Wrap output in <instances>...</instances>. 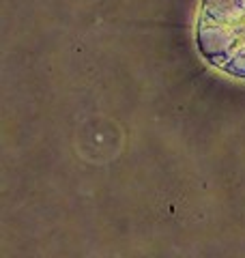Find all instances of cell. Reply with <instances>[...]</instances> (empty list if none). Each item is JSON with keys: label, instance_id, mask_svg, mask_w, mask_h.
I'll use <instances>...</instances> for the list:
<instances>
[{"label": "cell", "instance_id": "cell-1", "mask_svg": "<svg viewBox=\"0 0 245 258\" xmlns=\"http://www.w3.org/2000/svg\"><path fill=\"white\" fill-rule=\"evenodd\" d=\"M196 45L211 67L245 80V0H202Z\"/></svg>", "mask_w": 245, "mask_h": 258}]
</instances>
